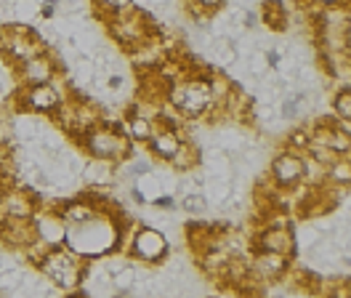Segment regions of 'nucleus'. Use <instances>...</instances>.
I'll use <instances>...</instances> for the list:
<instances>
[{
  "label": "nucleus",
  "mask_w": 351,
  "mask_h": 298,
  "mask_svg": "<svg viewBox=\"0 0 351 298\" xmlns=\"http://www.w3.org/2000/svg\"><path fill=\"white\" fill-rule=\"evenodd\" d=\"M168 99H171V104H173L178 112H184V115H189V117H197L205 109L213 106L216 93H213V85L208 83V80L195 78V80H184V83L171 85Z\"/></svg>",
  "instance_id": "nucleus-1"
},
{
  "label": "nucleus",
  "mask_w": 351,
  "mask_h": 298,
  "mask_svg": "<svg viewBox=\"0 0 351 298\" xmlns=\"http://www.w3.org/2000/svg\"><path fill=\"white\" fill-rule=\"evenodd\" d=\"M86 149L96 160L112 163V160H123L131 152V144H128V139L120 128L90 126L86 133Z\"/></svg>",
  "instance_id": "nucleus-2"
},
{
  "label": "nucleus",
  "mask_w": 351,
  "mask_h": 298,
  "mask_svg": "<svg viewBox=\"0 0 351 298\" xmlns=\"http://www.w3.org/2000/svg\"><path fill=\"white\" fill-rule=\"evenodd\" d=\"M40 269L51 277L59 288H75L77 279H80V264L77 258L66 251H48V253L40 258Z\"/></svg>",
  "instance_id": "nucleus-3"
},
{
  "label": "nucleus",
  "mask_w": 351,
  "mask_h": 298,
  "mask_svg": "<svg viewBox=\"0 0 351 298\" xmlns=\"http://www.w3.org/2000/svg\"><path fill=\"white\" fill-rule=\"evenodd\" d=\"M131 251L141 261H160L168 253V240L157 229H138L131 240Z\"/></svg>",
  "instance_id": "nucleus-4"
},
{
  "label": "nucleus",
  "mask_w": 351,
  "mask_h": 298,
  "mask_svg": "<svg viewBox=\"0 0 351 298\" xmlns=\"http://www.w3.org/2000/svg\"><path fill=\"white\" fill-rule=\"evenodd\" d=\"M271 176H274V181H277L280 187H293V184L304 176V160H301L298 154H293V152H285V154H280V157L274 160Z\"/></svg>",
  "instance_id": "nucleus-5"
},
{
  "label": "nucleus",
  "mask_w": 351,
  "mask_h": 298,
  "mask_svg": "<svg viewBox=\"0 0 351 298\" xmlns=\"http://www.w3.org/2000/svg\"><path fill=\"white\" fill-rule=\"evenodd\" d=\"M24 104L38 109V112H56L62 106V99H59V91L51 83H40V85H27Z\"/></svg>",
  "instance_id": "nucleus-6"
},
{
  "label": "nucleus",
  "mask_w": 351,
  "mask_h": 298,
  "mask_svg": "<svg viewBox=\"0 0 351 298\" xmlns=\"http://www.w3.org/2000/svg\"><path fill=\"white\" fill-rule=\"evenodd\" d=\"M8 35H11V41L5 43V45H8V54H11L14 59L27 62V59H32V56L40 54V43L35 41V35H32L29 30L14 27V30H8Z\"/></svg>",
  "instance_id": "nucleus-7"
},
{
  "label": "nucleus",
  "mask_w": 351,
  "mask_h": 298,
  "mask_svg": "<svg viewBox=\"0 0 351 298\" xmlns=\"http://www.w3.org/2000/svg\"><path fill=\"white\" fill-rule=\"evenodd\" d=\"M149 147L160 160H171L176 154V149L181 147V136L173 128H154L149 136Z\"/></svg>",
  "instance_id": "nucleus-8"
},
{
  "label": "nucleus",
  "mask_w": 351,
  "mask_h": 298,
  "mask_svg": "<svg viewBox=\"0 0 351 298\" xmlns=\"http://www.w3.org/2000/svg\"><path fill=\"white\" fill-rule=\"evenodd\" d=\"M22 78L27 85L51 83L53 80V64L48 62L43 54H38V56H32L22 64Z\"/></svg>",
  "instance_id": "nucleus-9"
},
{
  "label": "nucleus",
  "mask_w": 351,
  "mask_h": 298,
  "mask_svg": "<svg viewBox=\"0 0 351 298\" xmlns=\"http://www.w3.org/2000/svg\"><path fill=\"white\" fill-rule=\"evenodd\" d=\"M261 248L290 258V253H293V234L287 229H266L261 234Z\"/></svg>",
  "instance_id": "nucleus-10"
},
{
  "label": "nucleus",
  "mask_w": 351,
  "mask_h": 298,
  "mask_svg": "<svg viewBox=\"0 0 351 298\" xmlns=\"http://www.w3.org/2000/svg\"><path fill=\"white\" fill-rule=\"evenodd\" d=\"M256 269H258L263 277L282 275V272L287 269V255L271 253V251H263V253H258V258H256Z\"/></svg>",
  "instance_id": "nucleus-11"
},
{
  "label": "nucleus",
  "mask_w": 351,
  "mask_h": 298,
  "mask_svg": "<svg viewBox=\"0 0 351 298\" xmlns=\"http://www.w3.org/2000/svg\"><path fill=\"white\" fill-rule=\"evenodd\" d=\"M93 216H99L96 213V208L90 205V203H86V200H77V203H66L64 205V213H62V218H64L66 224H86V221H90Z\"/></svg>",
  "instance_id": "nucleus-12"
},
{
  "label": "nucleus",
  "mask_w": 351,
  "mask_h": 298,
  "mask_svg": "<svg viewBox=\"0 0 351 298\" xmlns=\"http://www.w3.org/2000/svg\"><path fill=\"white\" fill-rule=\"evenodd\" d=\"M263 21L269 24V27H274V30H282L285 24V5H282V0H266L263 3Z\"/></svg>",
  "instance_id": "nucleus-13"
},
{
  "label": "nucleus",
  "mask_w": 351,
  "mask_h": 298,
  "mask_svg": "<svg viewBox=\"0 0 351 298\" xmlns=\"http://www.w3.org/2000/svg\"><path fill=\"white\" fill-rule=\"evenodd\" d=\"M168 163H173L178 170H189V168H195V165H197V152L189 147V144H184V141H181V147L176 149V154L168 160Z\"/></svg>",
  "instance_id": "nucleus-14"
},
{
  "label": "nucleus",
  "mask_w": 351,
  "mask_h": 298,
  "mask_svg": "<svg viewBox=\"0 0 351 298\" xmlns=\"http://www.w3.org/2000/svg\"><path fill=\"white\" fill-rule=\"evenodd\" d=\"M128 128H131V136L133 139H138V141H149V136H152V123L147 120V117H131L128 120Z\"/></svg>",
  "instance_id": "nucleus-15"
},
{
  "label": "nucleus",
  "mask_w": 351,
  "mask_h": 298,
  "mask_svg": "<svg viewBox=\"0 0 351 298\" xmlns=\"http://www.w3.org/2000/svg\"><path fill=\"white\" fill-rule=\"evenodd\" d=\"M330 181H335V184H341V187H346L351 181V165L346 160H332V165H330Z\"/></svg>",
  "instance_id": "nucleus-16"
},
{
  "label": "nucleus",
  "mask_w": 351,
  "mask_h": 298,
  "mask_svg": "<svg viewBox=\"0 0 351 298\" xmlns=\"http://www.w3.org/2000/svg\"><path fill=\"white\" fill-rule=\"evenodd\" d=\"M332 109H335V115H338L341 120H351V91L349 88H341V93H338L335 102H332Z\"/></svg>",
  "instance_id": "nucleus-17"
},
{
  "label": "nucleus",
  "mask_w": 351,
  "mask_h": 298,
  "mask_svg": "<svg viewBox=\"0 0 351 298\" xmlns=\"http://www.w3.org/2000/svg\"><path fill=\"white\" fill-rule=\"evenodd\" d=\"M205 197H202V192H192V194H186V197H181V208L186 213H202L205 211Z\"/></svg>",
  "instance_id": "nucleus-18"
},
{
  "label": "nucleus",
  "mask_w": 351,
  "mask_h": 298,
  "mask_svg": "<svg viewBox=\"0 0 351 298\" xmlns=\"http://www.w3.org/2000/svg\"><path fill=\"white\" fill-rule=\"evenodd\" d=\"M104 11H110V14H125L128 8H131L133 0H96Z\"/></svg>",
  "instance_id": "nucleus-19"
},
{
  "label": "nucleus",
  "mask_w": 351,
  "mask_h": 298,
  "mask_svg": "<svg viewBox=\"0 0 351 298\" xmlns=\"http://www.w3.org/2000/svg\"><path fill=\"white\" fill-rule=\"evenodd\" d=\"M195 5H199L202 11H216V8H221L226 0H192Z\"/></svg>",
  "instance_id": "nucleus-20"
},
{
  "label": "nucleus",
  "mask_w": 351,
  "mask_h": 298,
  "mask_svg": "<svg viewBox=\"0 0 351 298\" xmlns=\"http://www.w3.org/2000/svg\"><path fill=\"white\" fill-rule=\"evenodd\" d=\"M56 8H59V3H56V0H45V3H43V16H53V14H56Z\"/></svg>",
  "instance_id": "nucleus-21"
},
{
  "label": "nucleus",
  "mask_w": 351,
  "mask_h": 298,
  "mask_svg": "<svg viewBox=\"0 0 351 298\" xmlns=\"http://www.w3.org/2000/svg\"><path fill=\"white\" fill-rule=\"evenodd\" d=\"M242 21H245V27H256V24H258V16H256L253 11H247V14L242 16Z\"/></svg>",
  "instance_id": "nucleus-22"
},
{
  "label": "nucleus",
  "mask_w": 351,
  "mask_h": 298,
  "mask_svg": "<svg viewBox=\"0 0 351 298\" xmlns=\"http://www.w3.org/2000/svg\"><path fill=\"white\" fill-rule=\"evenodd\" d=\"M266 62L271 64V67H277V62H280V54H277V51H269V54H266Z\"/></svg>",
  "instance_id": "nucleus-23"
},
{
  "label": "nucleus",
  "mask_w": 351,
  "mask_h": 298,
  "mask_svg": "<svg viewBox=\"0 0 351 298\" xmlns=\"http://www.w3.org/2000/svg\"><path fill=\"white\" fill-rule=\"evenodd\" d=\"M147 168H149L147 163H133V170H131V173H147Z\"/></svg>",
  "instance_id": "nucleus-24"
},
{
  "label": "nucleus",
  "mask_w": 351,
  "mask_h": 298,
  "mask_svg": "<svg viewBox=\"0 0 351 298\" xmlns=\"http://www.w3.org/2000/svg\"><path fill=\"white\" fill-rule=\"evenodd\" d=\"M317 3H325V5H335L338 0H317Z\"/></svg>",
  "instance_id": "nucleus-25"
},
{
  "label": "nucleus",
  "mask_w": 351,
  "mask_h": 298,
  "mask_svg": "<svg viewBox=\"0 0 351 298\" xmlns=\"http://www.w3.org/2000/svg\"><path fill=\"white\" fill-rule=\"evenodd\" d=\"M0 197H3V187H0Z\"/></svg>",
  "instance_id": "nucleus-26"
}]
</instances>
